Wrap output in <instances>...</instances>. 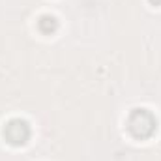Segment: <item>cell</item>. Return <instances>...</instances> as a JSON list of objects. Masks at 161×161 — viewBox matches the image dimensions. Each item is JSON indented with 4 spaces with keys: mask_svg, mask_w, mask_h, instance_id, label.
Returning a JSON list of instances; mask_svg holds the SVG:
<instances>
[{
    "mask_svg": "<svg viewBox=\"0 0 161 161\" xmlns=\"http://www.w3.org/2000/svg\"><path fill=\"white\" fill-rule=\"evenodd\" d=\"M127 131L135 137V139H148L156 133L158 129V120L156 116L148 111V109H133L127 116Z\"/></svg>",
    "mask_w": 161,
    "mask_h": 161,
    "instance_id": "cell-1",
    "label": "cell"
},
{
    "mask_svg": "<svg viewBox=\"0 0 161 161\" xmlns=\"http://www.w3.org/2000/svg\"><path fill=\"white\" fill-rule=\"evenodd\" d=\"M6 142L11 146H25L30 139V125L23 118H11L2 129Z\"/></svg>",
    "mask_w": 161,
    "mask_h": 161,
    "instance_id": "cell-2",
    "label": "cell"
},
{
    "mask_svg": "<svg viewBox=\"0 0 161 161\" xmlns=\"http://www.w3.org/2000/svg\"><path fill=\"white\" fill-rule=\"evenodd\" d=\"M38 30H40L41 34H45V36L54 34V32L58 30V21H56V17H53V15H41L40 19H38Z\"/></svg>",
    "mask_w": 161,
    "mask_h": 161,
    "instance_id": "cell-3",
    "label": "cell"
},
{
    "mask_svg": "<svg viewBox=\"0 0 161 161\" xmlns=\"http://www.w3.org/2000/svg\"><path fill=\"white\" fill-rule=\"evenodd\" d=\"M150 6H161V0H148Z\"/></svg>",
    "mask_w": 161,
    "mask_h": 161,
    "instance_id": "cell-4",
    "label": "cell"
}]
</instances>
